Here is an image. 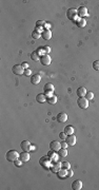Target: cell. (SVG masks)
Wrapping results in <instances>:
<instances>
[{"mask_svg": "<svg viewBox=\"0 0 99 190\" xmlns=\"http://www.w3.org/2000/svg\"><path fill=\"white\" fill-rule=\"evenodd\" d=\"M19 154H20V153H18L16 150H10V151L7 152L5 158H7V160H8L9 162H15L16 160L19 159Z\"/></svg>", "mask_w": 99, "mask_h": 190, "instance_id": "obj_1", "label": "cell"}, {"mask_svg": "<svg viewBox=\"0 0 99 190\" xmlns=\"http://www.w3.org/2000/svg\"><path fill=\"white\" fill-rule=\"evenodd\" d=\"M52 161L51 159L46 155V156H42L40 160H39V164L44 168V169H50L51 168V165H52Z\"/></svg>", "mask_w": 99, "mask_h": 190, "instance_id": "obj_2", "label": "cell"}, {"mask_svg": "<svg viewBox=\"0 0 99 190\" xmlns=\"http://www.w3.org/2000/svg\"><path fill=\"white\" fill-rule=\"evenodd\" d=\"M19 159L23 162V163H26L30 161V153L27 151H22L21 153L19 154Z\"/></svg>", "mask_w": 99, "mask_h": 190, "instance_id": "obj_12", "label": "cell"}, {"mask_svg": "<svg viewBox=\"0 0 99 190\" xmlns=\"http://www.w3.org/2000/svg\"><path fill=\"white\" fill-rule=\"evenodd\" d=\"M77 14L79 18H83L88 16V9L85 7H79V9L77 10Z\"/></svg>", "mask_w": 99, "mask_h": 190, "instance_id": "obj_9", "label": "cell"}, {"mask_svg": "<svg viewBox=\"0 0 99 190\" xmlns=\"http://www.w3.org/2000/svg\"><path fill=\"white\" fill-rule=\"evenodd\" d=\"M57 175H58V177H59V178H64L65 176H68V170H67V169L61 168V169L57 172Z\"/></svg>", "mask_w": 99, "mask_h": 190, "instance_id": "obj_21", "label": "cell"}, {"mask_svg": "<svg viewBox=\"0 0 99 190\" xmlns=\"http://www.w3.org/2000/svg\"><path fill=\"white\" fill-rule=\"evenodd\" d=\"M61 168L68 170V169L71 168V164H70L69 162H61Z\"/></svg>", "mask_w": 99, "mask_h": 190, "instance_id": "obj_29", "label": "cell"}, {"mask_svg": "<svg viewBox=\"0 0 99 190\" xmlns=\"http://www.w3.org/2000/svg\"><path fill=\"white\" fill-rule=\"evenodd\" d=\"M32 37L34 38V39H39V38L41 37V33H39V32H37V31H33L32 32Z\"/></svg>", "mask_w": 99, "mask_h": 190, "instance_id": "obj_26", "label": "cell"}, {"mask_svg": "<svg viewBox=\"0 0 99 190\" xmlns=\"http://www.w3.org/2000/svg\"><path fill=\"white\" fill-rule=\"evenodd\" d=\"M43 90H44V93L45 92H54L55 88H54V85L49 83V84H45V86L43 87Z\"/></svg>", "mask_w": 99, "mask_h": 190, "instance_id": "obj_22", "label": "cell"}, {"mask_svg": "<svg viewBox=\"0 0 99 190\" xmlns=\"http://www.w3.org/2000/svg\"><path fill=\"white\" fill-rule=\"evenodd\" d=\"M24 75H25V76H31V75H32V71H31L30 69H25V70H24Z\"/></svg>", "mask_w": 99, "mask_h": 190, "instance_id": "obj_34", "label": "cell"}, {"mask_svg": "<svg viewBox=\"0 0 99 190\" xmlns=\"http://www.w3.org/2000/svg\"><path fill=\"white\" fill-rule=\"evenodd\" d=\"M51 61H52V59H51L50 55H43V56L40 57V62H41V64H43V66H49V64H51Z\"/></svg>", "mask_w": 99, "mask_h": 190, "instance_id": "obj_11", "label": "cell"}, {"mask_svg": "<svg viewBox=\"0 0 99 190\" xmlns=\"http://www.w3.org/2000/svg\"><path fill=\"white\" fill-rule=\"evenodd\" d=\"M77 105L80 109H86L89 107V100L85 97H79L77 99Z\"/></svg>", "mask_w": 99, "mask_h": 190, "instance_id": "obj_4", "label": "cell"}, {"mask_svg": "<svg viewBox=\"0 0 99 190\" xmlns=\"http://www.w3.org/2000/svg\"><path fill=\"white\" fill-rule=\"evenodd\" d=\"M56 118H57V121L59 123H65L68 121V115H67V113H64V112H59L57 114Z\"/></svg>", "mask_w": 99, "mask_h": 190, "instance_id": "obj_7", "label": "cell"}, {"mask_svg": "<svg viewBox=\"0 0 99 190\" xmlns=\"http://www.w3.org/2000/svg\"><path fill=\"white\" fill-rule=\"evenodd\" d=\"M41 82V76L39 74H34V75H32V77H31V83L33 85H38L40 84Z\"/></svg>", "mask_w": 99, "mask_h": 190, "instance_id": "obj_13", "label": "cell"}, {"mask_svg": "<svg viewBox=\"0 0 99 190\" xmlns=\"http://www.w3.org/2000/svg\"><path fill=\"white\" fill-rule=\"evenodd\" d=\"M73 173H74V172L71 170V168L68 169V177H72V176H73Z\"/></svg>", "mask_w": 99, "mask_h": 190, "instance_id": "obj_39", "label": "cell"}, {"mask_svg": "<svg viewBox=\"0 0 99 190\" xmlns=\"http://www.w3.org/2000/svg\"><path fill=\"white\" fill-rule=\"evenodd\" d=\"M67 136H68V134L65 133L64 131H63V132H60V133H59V137H60L61 139H65V138H67Z\"/></svg>", "mask_w": 99, "mask_h": 190, "instance_id": "obj_33", "label": "cell"}, {"mask_svg": "<svg viewBox=\"0 0 99 190\" xmlns=\"http://www.w3.org/2000/svg\"><path fill=\"white\" fill-rule=\"evenodd\" d=\"M43 48H44L45 54H46V55H49V53L51 52V48H50V47H48V46H45V47H43Z\"/></svg>", "mask_w": 99, "mask_h": 190, "instance_id": "obj_37", "label": "cell"}, {"mask_svg": "<svg viewBox=\"0 0 99 190\" xmlns=\"http://www.w3.org/2000/svg\"><path fill=\"white\" fill-rule=\"evenodd\" d=\"M46 101H48L49 104H51V105H55V104L57 102V96L53 94L52 96H50V97H46Z\"/></svg>", "mask_w": 99, "mask_h": 190, "instance_id": "obj_24", "label": "cell"}, {"mask_svg": "<svg viewBox=\"0 0 99 190\" xmlns=\"http://www.w3.org/2000/svg\"><path fill=\"white\" fill-rule=\"evenodd\" d=\"M60 169H61V163H58V162H53L51 165V168H50V170L53 173H57Z\"/></svg>", "mask_w": 99, "mask_h": 190, "instance_id": "obj_8", "label": "cell"}, {"mask_svg": "<svg viewBox=\"0 0 99 190\" xmlns=\"http://www.w3.org/2000/svg\"><path fill=\"white\" fill-rule=\"evenodd\" d=\"M35 31H37V32H39V33H42V32L44 31V29L41 28V26H36V28H35Z\"/></svg>", "mask_w": 99, "mask_h": 190, "instance_id": "obj_36", "label": "cell"}, {"mask_svg": "<svg viewBox=\"0 0 99 190\" xmlns=\"http://www.w3.org/2000/svg\"><path fill=\"white\" fill-rule=\"evenodd\" d=\"M74 131H75V129H74V127L73 126H67L64 128V132L67 133L68 135H72V134H74Z\"/></svg>", "mask_w": 99, "mask_h": 190, "instance_id": "obj_23", "label": "cell"}, {"mask_svg": "<svg viewBox=\"0 0 99 190\" xmlns=\"http://www.w3.org/2000/svg\"><path fill=\"white\" fill-rule=\"evenodd\" d=\"M58 154L60 155V156H67L68 155V151H67V149H64V148H61L59 151H58Z\"/></svg>", "mask_w": 99, "mask_h": 190, "instance_id": "obj_27", "label": "cell"}, {"mask_svg": "<svg viewBox=\"0 0 99 190\" xmlns=\"http://www.w3.org/2000/svg\"><path fill=\"white\" fill-rule=\"evenodd\" d=\"M31 58H32V60H34V61H38V60H40V56H39V54L35 51V52H32V54H31Z\"/></svg>", "mask_w": 99, "mask_h": 190, "instance_id": "obj_25", "label": "cell"}, {"mask_svg": "<svg viewBox=\"0 0 99 190\" xmlns=\"http://www.w3.org/2000/svg\"><path fill=\"white\" fill-rule=\"evenodd\" d=\"M72 189L74 190H80L82 189V182L80 180H76L72 183Z\"/></svg>", "mask_w": 99, "mask_h": 190, "instance_id": "obj_14", "label": "cell"}, {"mask_svg": "<svg viewBox=\"0 0 99 190\" xmlns=\"http://www.w3.org/2000/svg\"><path fill=\"white\" fill-rule=\"evenodd\" d=\"M21 66H22V67H23L24 69H28V64H27L26 62H23V63H22Z\"/></svg>", "mask_w": 99, "mask_h": 190, "instance_id": "obj_41", "label": "cell"}, {"mask_svg": "<svg viewBox=\"0 0 99 190\" xmlns=\"http://www.w3.org/2000/svg\"><path fill=\"white\" fill-rule=\"evenodd\" d=\"M60 144H61V148L67 149V148L69 147V145H68V143H67V142H62V143H60Z\"/></svg>", "mask_w": 99, "mask_h": 190, "instance_id": "obj_35", "label": "cell"}, {"mask_svg": "<svg viewBox=\"0 0 99 190\" xmlns=\"http://www.w3.org/2000/svg\"><path fill=\"white\" fill-rule=\"evenodd\" d=\"M65 142L68 143L69 146H74L76 144V136L73 135V134L69 135V136H67V138H65Z\"/></svg>", "mask_w": 99, "mask_h": 190, "instance_id": "obj_17", "label": "cell"}, {"mask_svg": "<svg viewBox=\"0 0 99 190\" xmlns=\"http://www.w3.org/2000/svg\"><path fill=\"white\" fill-rule=\"evenodd\" d=\"M46 24V22L44 21V20H42V19H40V20H37V22H36V26H41V28H44V25Z\"/></svg>", "mask_w": 99, "mask_h": 190, "instance_id": "obj_30", "label": "cell"}, {"mask_svg": "<svg viewBox=\"0 0 99 190\" xmlns=\"http://www.w3.org/2000/svg\"><path fill=\"white\" fill-rule=\"evenodd\" d=\"M84 97H85L88 100H91V99H93V98H94V93H93V92H91V91H90V92H86V94H85V96H84Z\"/></svg>", "mask_w": 99, "mask_h": 190, "instance_id": "obj_31", "label": "cell"}, {"mask_svg": "<svg viewBox=\"0 0 99 190\" xmlns=\"http://www.w3.org/2000/svg\"><path fill=\"white\" fill-rule=\"evenodd\" d=\"M67 17H68L70 20H72V21H76V20L78 19L77 10H76V9H74V8L69 9V10H68V12H67Z\"/></svg>", "mask_w": 99, "mask_h": 190, "instance_id": "obj_3", "label": "cell"}, {"mask_svg": "<svg viewBox=\"0 0 99 190\" xmlns=\"http://www.w3.org/2000/svg\"><path fill=\"white\" fill-rule=\"evenodd\" d=\"M93 69L95 71H99V60H95L93 62Z\"/></svg>", "mask_w": 99, "mask_h": 190, "instance_id": "obj_32", "label": "cell"}, {"mask_svg": "<svg viewBox=\"0 0 99 190\" xmlns=\"http://www.w3.org/2000/svg\"><path fill=\"white\" fill-rule=\"evenodd\" d=\"M75 23H76V25H77L78 28H84V26L86 25V20L83 19V18H78V19L75 21Z\"/></svg>", "mask_w": 99, "mask_h": 190, "instance_id": "obj_19", "label": "cell"}, {"mask_svg": "<svg viewBox=\"0 0 99 190\" xmlns=\"http://www.w3.org/2000/svg\"><path fill=\"white\" fill-rule=\"evenodd\" d=\"M20 147H21L22 151H27V152H30V151L32 150V146H31L30 142H27V140H23V142H21Z\"/></svg>", "mask_w": 99, "mask_h": 190, "instance_id": "obj_10", "label": "cell"}, {"mask_svg": "<svg viewBox=\"0 0 99 190\" xmlns=\"http://www.w3.org/2000/svg\"><path fill=\"white\" fill-rule=\"evenodd\" d=\"M50 29H51V24L50 23H46L44 25V30H50Z\"/></svg>", "mask_w": 99, "mask_h": 190, "instance_id": "obj_40", "label": "cell"}, {"mask_svg": "<svg viewBox=\"0 0 99 190\" xmlns=\"http://www.w3.org/2000/svg\"><path fill=\"white\" fill-rule=\"evenodd\" d=\"M41 37L43 38L44 40H50L51 38H52V32H51V30H44L41 33Z\"/></svg>", "mask_w": 99, "mask_h": 190, "instance_id": "obj_16", "label": "cell"}, {"mask_svg": "<svg viewBox=\"0 0 99 190\" xmlns=\"http://www.w3.org/2000/svg\"><path fill=\"white\" fill-rule=\"evenodd\" d=\"M22 163H23V162H22L20 159H18V160H16V161H15V164H16V166H18V167H19V166H21V164H22Z\"/></svg>", "mask_w": 99, "mask_h": 190, "instance_id": "obj_38", "label": "cell"}, {"mask_svg": "<svg viewBox=\"0 0 99 190\" xmlns=\"http://www.w3.org/2000/svg\"><path fill=\"white\" fill-rule=\"evenodd\" d=\"M36 52L39 54V56L41 57V56H43V55H46L45 54V51H44V48L43 47H39L37 50H36Z\"/></svg>", "mask_w": 99, "mask_h": 190, "instance_id": "obj_28", "label": "cell"}, {"mask_svg": "<svg viewBox=\"0 0 99 190\" xmlns=\"http://www.w3.org/2000/svg\"><path fill=\"white\" fill-rule=\"evenodd\" d=\"M48 156L51 159L52 162H58V154H57V152L51 150L48 152Z\"/></svg>", "mask_w": 99, "mask_h": 190, "instance_id": "obj_15", "label": "cell"}, {"mask_svg": "<svg viewBox=\"0 0 99 190\" xmlns=\"http://www.w3.org/2000/svg\"><path fill=\"white\" fill-rule=\"evenodd\" d=\"M36 101L39 104H43L46 101V96L44 93H39L38 95H36Z\"/></svg>", "mask_w": 99, "mask_h": 190, "instance_id": "obj_18", "label": "cell"}, {"mask_svg": "<svg viewBox=\"0 0 99 190\" xmlns=\"http://www.w3.org/2000/svg\"><path fill=\"white\" fill-rule=\"evenodd\" d=\"M50 149L55 151V152H58L60 149H61V144L57 140H53L50 143Z\"/></svg>", "mask_w": 99, "mask_h": 190, "instance_id": "obj_6", "label": "cell"}, {"mask_svg": "<svg viewBox=\"0 0 99 190\" xmlns=\"http://www.w3.org/2000/svg\"><path fill=\"white\" fill-rule=\"evenodd\" d=\"M24 70H25V69H24L21 64H15V66L12 68L13 73L16 74V75H22V74H24Z\"/></svg>", "mask_w": 99, "mask_h": 190, "instance_id": "obj_5", "label": "cell"}, {"mask_svg": "<svg viewBox=\"0 0 99 190\" xmlns=\"http://www.w3.org/2000/svg\"><path fill=\"white\" fill-rule=\"evenodd\" d=\"M76 93H77V95H78L79 97H84L85 94H86V89H85L84 87H79V88L77 89Z\"/></svg>", "mask_w": 99, "mask_h": 190, "instance_id": "obj_20", "label": "cell"}]
</instances>
